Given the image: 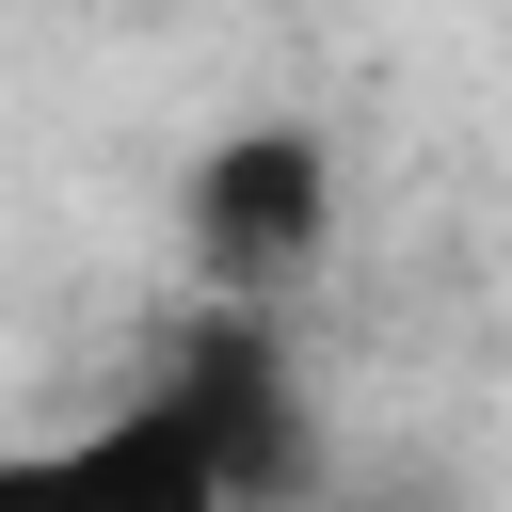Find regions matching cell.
Masks as SVG:
<instances>
[{
  "label": "cell",
  "mask_w": 512,
  "mask_h": 512,
  "mask_svg": "<svg viewBox=\"0 0 512 512\" xmlns=\"http://www.w3.org/2000/svg\"><path fill=\"white\" fill-rule=\"evenodd\" d=\"M0 512H240V480H224L208 416H192L176 384H144V400H112L96 432L16 448V464H0Z\"/></svg>",
  "instance_id": "1"
},
{
  "label": "cell",
  "mask_w": 512,
  "mask_h": 512,
  "mask_svg": "<svg viewBox=\"0 0 512 512\" xmlns=\"http://www.w3.org/2000/svg\"><path fill=\"white\" fill-rule=\"evenodd\" d=\"M320 240H336V160H320V128H224V144L192 160V256H208L240 304L288 288Z\"/></svg>",
  "instance_id": "2"
}]
</instances>
